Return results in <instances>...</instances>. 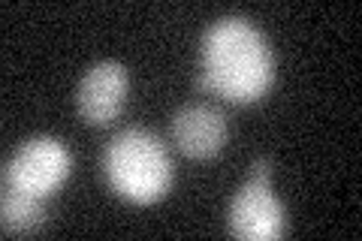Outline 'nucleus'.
<instances>
[{"mask_svg":"<svg viewBox=\"0 0 362 241\" xmlns=\"http://www.w3.org/2000/svg\"><path fill=\"white\" fill-rule=\"evenodd\" d=\"M287 229L284 205L272 193V160H257L226 208V233L239 241H272Z\"/></svg>","mask_w":362,"mask_h":241,"instance_id":"obj_3","label":"nucleus"},{"mask_svg":"<svg viewBox=\"0 0 362 241\" xmlns=\"http://www.w3.org/2000/svg\"><path fill=\"white\" fill-rule=\"evenodd\" d=\"M42 223H45V199L4 187V196H0V229H4V235L40 233Z\"/></svg>","mask_w":362,"mask_h":241,"instance_id":"obj_7","label":"nucleus"},{"mask_svg":"<svg viewBox=\"0 0 362 241\" xmlns=\"http://www.w3.org/2000/svg\"><path fill=\"white\" fill-rule=\"evenodd\" d=\"M73 172V154L54 136H33L21 142L13 160L4 166V187H13L30 196L49 199Z\"/></svg>","mask_w":362,"mask_h":241,"instance_id":"obj_4","label":"nucleus"},{"mask_svg":"<svg viewBox=\"0 0 362 241\" xmlns=\"http://www.w3.org/2000/svg\"><path fill=\"white\" fill-rule=\"evenodd\" d=\"M130 94V73L118 61H97L76 90L78 118L90 127H109L121 114Z\"/></svg>","mask_w":362,"mask_h":241,"instance_id":"obj_5","label":"nucleus"},{"mask_svg":"<svg viewBox=\"0 0 362 241\" xmlns=\"http://www.w3.org/2000/svg\"><path fill=\"white\" fill-rule=\"evenodd\" d=\"M230 139V118L214 102H187L173 118V142L190 160H211Z\"/></svg>","mask_w":362,"mask_h":241,"instance_id":"obj_6","label":"nucleus"},{"mask_svg":"<svg viewBox=\"0 0 362 241\" xmlns=\"http://www.w3.org/2000/svg\"><path fill=\"white\" fill-rule=\"evenodd\" d=\"M103 172L109 187L124 202L154 205L173 187V160L160 136L145 127L115 133L103 151Z\"/></svg>","mask_w":362,"mask_h":241,"instance_id":"obj_2","label":"nucleus"},{"mask_svg":"<svg viewBox=\"0 0 362 241\" xmlns=\"http://www.w3.org/2000/svg\"><path fill=\"white\" fill-rule=\"evenodd\" d=\"M275 85V52L251 18L223 16L199 49V88L233 106L259 102Z\"/></svg>","mask_w":362,"mask_h":241,"instance_id":"obj_1","label":"nucleus"}]
</instances>
